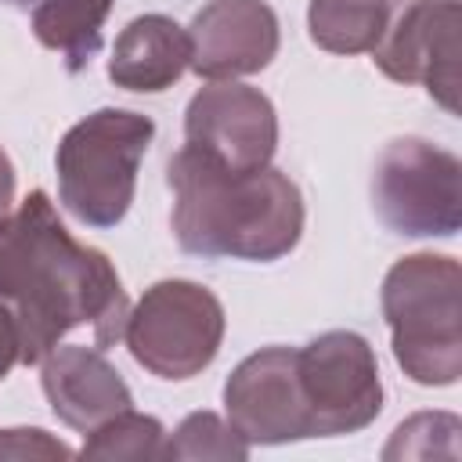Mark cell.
Listing matches in <instances>:
<instances>
[{
	"label": "cell",
	"mask_w": 462,
	"mask_h": 462,
	"mask_svg": "<svg viewBox=\"0 0 462 462\" xmlns=\"http://www.w3.org/2000/svg\"><path fill=\"white\" fill-rule=\"evenodd\" d=\"M0 303L14 321L25 365L43 361L79 325H90L94 346L105 350L123 339L130 314L108 256L76 242L43 191L0 220Z\"/></svg>",
	"instance_id": "6da1fadb"
},
{
	"label": "cell",
	"mask_w": 462,
	"mask_h": 462,
	"mask_svg": "<svg viewBox=\"0 0 462 462\" xmlns=\"http://www.w3.org/2000/svg\"><path fill=\"white\" fill-rule=\"evenodd\" d=\"M173 235L184 253L231 260H278L303 231L300 188L263 170H227L206 152L184 144L170 159Z\"/></svg>",
	"instance_id": "7a4b0ae2"
},
{
	"label": "cell",
	"mask_w": 462,
	"mask_h": 462,
	"mask_svg": "<svg viewBox=\"0 0 462 462\" xmlns=\"http://www.w3.org/2000/svg\"><path fill=\"white\" fill-rule=\"evenodd\" d=\"M458 285V263L433 253L393 263L383 282V314L393 332V354L415 383L448 386L462 372Z\"/></svg>",
	"instance_id": "3957f363"
},
{
	"label": "cell",
	"mask_w": 462,
	"mask_h": 462,
	"mask_svg": "<svg viewBox=\"0 0 462 462\" xmlns=\"http://www.w3.org/2000/svg\"><path fill=\"white\" fill-rule=\"evenodd\" d=\"M152 134L155 123L137 112L101 108L79 119L58 144L61 206L90 227L119 224L134 202L137 166Z\"/></svg>",
	"instance_id": "277c9868"
},
{
	"label": "cell",
	"mask_w": 462,
	"mask_h": 462,
	"mask_svg": "<svg viewBox=\"0 0 462 462\" xmlns=\"http://www.w3.org/2000/svg\"><path fill=\"white\" fill-rule=\"evenodd\" d=\"M123 339L137 365L162 379L202 372L224 339L220 300L195 282H159L126 314Z\"/></svg>",
	"instance_id": "5b68a950"
},
{
	"label": "cell",
	"mask_w": 462,
	"mask_h": 462,
	"mask_svg": "<svg viewBox=\"0 0 462 462\" xmlns=\"http://www.w3.org/2000/svg\"><path fill=\"white\" fill-rule=\"evenodd\" d=\"M372 202L397 235H455L462 202V166L451 152L401 137L375 162Z\"/></svg>",
	"instance_id": "8992f818"
},
{
	"label": "cell",
	"mask_w": 462,
	"mask_h": 462,
	"mask_svg": "<svg viewBox=\"0 0 462 462\" xmlns=\"http://www.w3.org/2000/svg\"><path fill=\"white\" fill-rule=\"evenodd\" d=\"M296 375L314 437L365 430L383 408L375 354L357 332H325L296 350Z\"/></svg>",
	"instance_id": "52a82bcc"
},
{
	"label": "cell",
	"mask_w": 462,
	"mask_h": 462,
	"mask_svg": "<svg viewBox=\"0 0 462 462\" xmlns=\"http://www.w3.org/2000/svg\"><path fill=\"white\" fill-rule=\"evenodd\" d=\"M372 61L397 83H422L458 112V0H397Z\"/></svg>",
	"instance_id": "ba28073f"
},
{
	"label": "cell",
	"mask_w": 462,
	"mask_h": 462,
	"mask_svg": "<svg viewBox=\"0 0 462 462\" xmlns=\"http://www.w3.org/2000/svg\"><path fill=\"white\" fill-rule=\"evenodd\" d=\"M227 415L245 444H282L314 437L310 415L300 393L296 350L267 346L245 357L224 386Z\"/></svg>",
	"instance_id": "9c48e42d"
},
{
	"label": "cell",
	"mask_w": 462,
	"mask_h": 462,
	"mask_svg": "<svg viewBox=\"0 0 462 462\" xmlns=\"http://www.w3.org/2000/svg\"><path fill=\"white\" fill-rule=\"evenodd\" d=\"M188 144L206 152L227 170H263L274 155L278 123L271 101L256 87L209 83L202 87L184 119Z\"/></svg>",
	"instance_id": "30bf717a"
},
{
	"label": "cell",
	"mask_w": 462,
	"mask_h": 462,
	"mask_svg": "<svg viewBox=\"0 0 462 462\" xmlns=\"http://www.w3.org/2000/svg\"><path fill=\"white\" fill-rule=\"evenodd\" d=\"M191 69L206 79L260 72L278 51V18L263 0H213L191 22Z\"/></svg>",
	"instance_id": "8fae6325"
},
{
	"label": "cell",
	"mask_w": 462,
	"mask_h": 462,
	"mask_svg": "<svg viewBox=\"0 0 462 462\" xmlns=\"http://www.w3.org/2000/svg\"><path fill=\"white\" fill-rule=\"evenodd\" d=\"M43 393L54 415L79 433H94L101 422L134 404L126 383L105 354L87 346H54L43 357Z\"/></svg>",
	"instance_id": "7c38bea8"
},
{
	"label": "cell",
	"mask_w": 462,
	"mask_h": 462,
	"mask_svg": "<svg viewBox=\"0 0 462 462\" xmlns=\"http://www.w3.org/2000/svg\"><path fill=\"white\" fill-rule=\"evenodd\" d=\"M191 65L188 32L166 14L134 18L112 51L108 76L126 90H166Z\"/></svg>",
	"instance_id": "4fadbf2b"
},
{
	"label": "cell",
	"mask_w": 462,
	"mask_h": 462,
	"mask_svg": "<svg viewBox=\"0 0 462 462\" xmlns=\"http://www.w3.org/2000/svg\"><path fill=\"white\" fill-rule=\"evenodd\" d=\"M108 7L112 0H43L32 11V32L43 47L65 58L69 72H79L101 47Z\"/></svg>",
	"instance_id": "5bb4252c"
},
{
	"label": "cell",
	"mask_w": 462,
	"mask_h": 462,
	"mask_svg": "<svg viewBox=\"0 0 462 462\" xmlns=\"http://www.w3.org/2000/svg\"><path fill=\"white\" fill-rule=\"evenodd\" d=\"M397 0H310L307 22L318 47L336 54L372 51Z\"/></svg>",
	"instance_id": "9a60e30c"
},
{
	"label": "cell",
	"mask_w": 462,
	"mask_h": 462,
	"mask_svg": "<svg viewBox=\"0 0 462 462\" xmlns=\"http://www.w3.org/2000/svg\"><path fill=\"white\" fill-rule=\"evenodd\" d=\"M83 458H162V426L126 408L94 430L83 444Z\"/></svg>",
	"instance_id": "2e32d148"
},
{
	"label": "cell",
	"mask_w": 462,
	"mask_h": 462,
	"mask_svg": "<svg viewBox=\"0 0 462 462\" xmlns=\"http://www.w3.org/2000/svg\"><path fill=\"white\" fill-rule=\"evenodd\" d=\"M166 458H245L249 444L235 433V426H224L213 411H195L180 422L173 440L162 448Z\"/></svg>",
	"instance_id": "e0dca14e"
},
{
	"label": "cell",
	"mask_w": 462,
	"mask_h": 462,
	"mask_svg": "<svg viewBox=\"0 0 462 462\" xmlns=\"http://www.w3.org/2000/svg\"><path fill=\"white\" fill-rule=\"evenodd\" d=\"M72 451L61 440H51L43 430H0V458H69Z\"/></svg>",
	"instance_id": "ac0fdd59"
},
{
	"label": "cell",
	"mask_w": 462,
	"mask_h": 462,
	"mask_svg": "<svg viewBox=\"0 0 462 462\" xmlns=\"http://www.w3.org/2000/svg\"><path fill=\"white\" fill-rule=\"evenodd\" d=\"M14 361H18V332H14L11 314H7L4 303H0V379L11 372Z\"/></svg>",
	"instance_id": "d6986e66"
},
{
	"label": "cell",
	"mask_w": 462,
	"mask_h": 462,
	"mask_svg": "<svg viewBox=\"0 0 462 462\" xmlns=\"http://www.w3.org/2000/svg\"><path fill=\"white\" fill-rule=\"evenodd\" d=\"M11 199H14V170H11L7 155L0 152V220L7 217V209H11Z\"/></svg>",
	"instance_id": "ffe728a7"
}]
</instances>
